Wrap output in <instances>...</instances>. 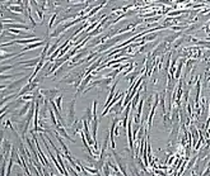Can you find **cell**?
<instances>
[{"label": "cell", "mask_w": 210, "mask_h": 176, "mask_svg": "<svg viewBox=\"0 0 210 176\" xmlns=\"http://www.w3.org/2000/svg\"><path fill=\"white\" fill-rule=\"evenodd\" d=\"M30 79V76L28 75H25V76H23L21 80H17V81H14V82H12V84H9L8 86H6V90H9V91H6V92H10L12 90H15V89H21V86L23 85V82L25 81V80H28Z\"/></svg>", "instance_id": "6da1fadb"}, {"label": "cell", "mask_w": 210, "mask_h": 176, "mask_svg": "<svg viewBox=\"0 0 210 176\" xmlns=\"http://www.w3.org/2000/svg\"><path fill=\"white\" fill-rule=\"evenodd\" d=\"M74 117H75V99L70 101L69 105V113H68V122L69 124L74 123Z\"/></svg>", "instance_id": "7a4b0ae2"}, {"label": "cell", "mask_w": 210, "mask_h": 176, "mask_svg": "<svg viewBox=\"0 0 210 176\" xmlns=\"http://www.w3.org/2000/svg\"><path fill=\"white\" fill-rule=\"evenodd\" d=\"M47 42H45V41H40V42H34V43H31V44H28V46H25L23 50H22V52H28V51H31V50H34V48H38V47H41V46H45Z\"/></svg>", "instance_id": "3957f363"}, {"label": "cell", "mask_w": 210, "mask_h": 176, "mask_svg": "<svg viewBox=\"0 0 210 176\" xmlns=\"http://www.w3.org/2000/svg\"><path fill=\"white\" fill-rule=\"evenodd\" d=\"M6 27V29H27V31H30V27L28 25H25V24H17V23H13V24H3V29Z\"/></svg>", "instance_id": "277c9868"}, {"label": "cell", "mask_w": 210, "mask_h": 176, "mask_svg": "<svg viewBox=\"0 0 210 176\" xmlns=\"http://www.w3.org/2000/svg\"><path fill=\"white\" fill-rule=\"evenodd\" d=\"M92 77H93V75H92V73H89V75H87V76H85V77H84V80H83V82L80 84V86H79V89H78V94H79V92H82L83 90H84V89H85V86H87V84H88V82H91Z\"/></svg>", "instance_id": "5b68a950"}, {"label": "cell", "mask_w": 210, "mask_h": 176, "mask_svg": "<svg viewBox=\"0 0 210 176\" xmlns=\"http://www.w3.org/2000/svg\"><path fill=\"white\" fill-rule=\"evenodd\" d=\"M32 101H33V100H31V101H30V103H27V104H24V105H23V108H22V109H21V110H19V111H18V113H17V114H15V116H14V117H18V118H19V117H22V116H24V114H25V111H27V110H30V109H31V105H32Z\"/></svg>", "instance_id": "8992f818"}, {"label": "cell", "mask_w": 210, "mask_h": 176, "mask_svg": "<svg viewBox=\"0 0 210 176\" xmlns=\"http://www.w3.org/2000/svg\"><path fill=\"white\" fill-rule=\"evenodd\" d=\"M183 63H185V61H183V60H181V61H180V63H178V66H177V71H176V75H174V79H176V80L180 79V75H181V71H182V66H183Z\"/></svg>", "instance_id": "52a82bcc"}, {"label": "cell", "mask_w": 210, "mask_h": 176, "mask_svg": "<svg viewBox=\"0 0 210 176\" xmlns=\"http://www.w3.org/2000/svg\"><path fill=\"white\" fill-rule=\"evenodd\" d=\"M14 67H15V65H10V66H4V65H1V73H4L5 71H8V70L14 69Z\"/></svg>", "instance_id": "ba28073f"}, {"label": "cell", "mask_w": 210, "mask_h": 176, "mask_svg": "<svg viewBox=\"0 0 210 176\" xmlns=\"http://www.w3.org/2000/svg\"><path fill=\"white\" fill-rule=\"evenodd\" d=\"M61 99H62V96L60 95V96L55 100V104L57 105V108H59V110H60V111H61Z\"/></svg>", "instance_id": "9c48e42d"}, {"label": "cell", "mask_w": 210, "mask_h": 176, "mask_svg": "<svg viewBox=\"0 0 210 176\" xmlns=\"http://www.w3.org/2000/svg\"><path fill=\"white\" fill-rule=\"evenodd\" d=\"M56 17H57V14H54L52 17H51V19H50V22H49V29H51L52 28V24H54V20L56 19Z\"/></svg>", "instance_id": "30bf717a"}, {"label": "cell", "mask_w": 210, "mask_h": 176, "mask_svg": "<svg viewBox=\"0 0 210 176\" xmlns=\"http://www.w3.org/2000/svg\"><path fill=\"white\" fill-rule=\"evenodd\" d=\"M92 113H93V111H91V109H87V119H88V123L89 122H91V119H92Z\"/></svg>", "instance_id": "8fae6325"}, {"label": "cell", "mask_w": 210, "mask_h": 176, "mask_svg": "<svg viewBox=\"0 0 210 176\" xmlns=\"http://www.w3.org/2000/svg\"><path fill=\"white\" fill-rule=\"evenodd\" d=\"M157 36H158L157 33L152 34V36H148V37H145V41H152V39H154V38H157Z\"/></svg>", "instance_id": "7c38bea8"}, {"label": "cell", "mask_w": 210, "mask_h": 176, "mask_svg": "<svg viewBox=\"0 0 210 176\" xmlns=\"http://www.w3.org/2000/svg\"><path fill=\"white\" fill-rule=\"evenodd\" d=\"M187 10H177V12H173V13H171V17H173V15H177V14H182V13H186Z\"/></svg>", "instance_id": "4fadbf2b"}]
</instances>
